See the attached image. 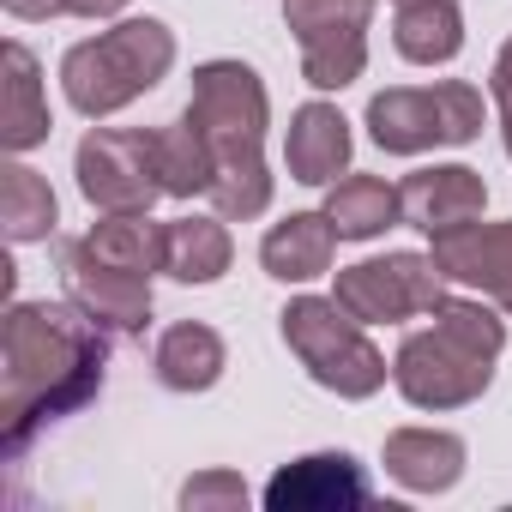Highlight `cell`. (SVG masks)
<instances>
[{
	"mask_svg": "<svg viewBox=\"0 0 512 512\" xmlns=\"http://www.w3.org/2000/svg\"><path fill=\"white\" fill-rule=\"evenodd\" d=\"M103 326L73 302H13L0 326V446L19 458L49 422L103 392Z\"/></svg>",
	"mask_w": 512,
	"mask_h": 512,
	"instance_id": "cell-1",
	"label": "cell"
},
{
	"mask_svg": "<svg viewBox=\"0 0 512 512\" xmlns=\"http://www.w3.org/2000/svg\"><path fill=\"white\" fill-rule=\"evenodd\" d=\"M187 121L205 133L217 181H211V211L223 223H247L272 205V169H266V127H272V97L247 61H205L193 73Z\"/></svg>",
	"mask_w": 512,
	"mask_h": 512,
	"instance_id": "cell-2",
	"label": "cell"
},
{
	"mask_svg": "<svg viewBox=\"0 0 512 512\" xmlns=\"http://www.w3.org/2000/svg\"><path fill=\"white\" fill-rule=\"evenodd\" d=\"M506 350V320L470 296H446L434 308V326L410 332L392 356V386L416 410H464L488 392L494 362Z\"/></svg>",
	"mask_w": 512,
	"mask_h": 512,
	"instance_id": "cell-3",
	"label": "cell"
},
{
	"mask_svg": "<svg viewBox=\"0 0 512 512\" xmlns=\"http://www.w3.org/2000/svg\"><path fill=\"white\" fill-rule=\"evenodd\" d=\"M175 67V31L163 19H121L85 43L67 49L61 61V91L85 121L121 115L145 91H157Z\"/></svg>",
	"mask_w": 512,
	"mask_h": 512,
	"instance_id": "cell-4",
	"label": "cell"
},
{
	"mask_svg": "<svg viewBox=\"0 0 512 512\" xmlns=\"http://www.w3.org/2000/svg\"><path fill=\"white\" fill-rule=\"evenodd\" d=\"M278 326H284V344L296 350V362L308 368V380L350 398V404L374 398L392 374L386 356L374 350V338L362 332V320L338 296H296L278 314Z\"/></svg>",
	"mask_w": 512,
	"mask_h": 512,
	"instance_id": "cell-5",
	"label": "cell"
},
{
	"mask_svg": "<svg viewBox=\"0 0 512 512\" xmlns=\"http://www.w3.org/2000/svg\"><path fill=\"white\" fill-rule=\"evenodd\" d=\"M482 91L464 79L440 85H398L368 103V139L392 157H422L440 145H470L482 133Z\"/></svg>",
	"mask_w": 512,
	"mask_h": 512,
	"instance_id": "cell-6",
	"label": "cell"
},
{
	"mask_svg": "<svg viewBox=\"0 0 512 512\" xmlns=\"http://www.w3.org/2000/svg\"><path fill=\"white\" fill-rule=\"evenodd\" d=\"M380 0H284V25L302 49L314 91H344L368 73V19Z\"/></svg>",
	"mask_w": 512,
	"mask_h": 512,
	"instance_id": "cell-7",
	"label": "cell"
},
{
	"mask_svg": "<svg viewBox=\"0 0 512 512\" xmlns=\"http://www.w3.org/2000/svg\"><path fill=\"white\" fill-rule=\"evenodd\" d=\"M332 296L362 326H392L410 314H434L446 302V272L434 266V253H380V260L344 266Z\"/></svg>",
	"mask_w": 512,
	"mask_h": 512,
	"instance_id": "cell-8",
	"label": "cell"
},
{
	"mask_svg": "<svg viewBox=\"0 0 512 512\" xmlns=\"http://www.w3.org/2000/svg\"><path fill=\"white\" fill-rule=\"evenodd\" d=\"M79 193L97 211H151L163 199L157 175V133H127V127H91L73 157Z\"/></svg>",
	"mask_w": 512,
	"mask_h": 512,
	"instance_id": "cell-9",
	"label": "cell"
},
{
	"mask_svg": "<svg viewBox=\"0 0 512 512\" xmlns=\"http://www.w3.org/2000/svg\"><path fill=\"white\" fill-rule=\"evenodd\" d=\"M67 302L109 338H139L151 326V278L103 266L79 247H67Z\"/></svg>",
	"mask_w": 512,
	"mask_h": 512,
	"instance_id": "cell-10",
	"label": "cell"
},
{
	"mask_svg": "<svg viewBox=\"0 0 512 512\" xmlns=\"http://www.w3.org/2000/svg\"><path fill=\"white\" fill-rule=\"evenodd\" d=\"M434 266L446 272V284L482 290L506 320H512V217L506 223H464L434 235Z\"/></svg>",
	"mask_w": 512,
	"mask_h": 512,
	"instance_id": "cell-11",
	"label": "cell"
},
{
	"mask_svg": "<svg viewBox=\"0 0 512 512\" xmlns=\"http://www.w3.org/2000/svg\"><path fill=\"white\" fill-rule=\"evenodd\" d=\"M368 500H374V482L350 452H308L266 482L272 512H344V506H368Z\"/></svg>",
	"mask_w": 512,
	"mask_h": 512,
	"instance_id": "cell-12",
	"label": "cell"
},
{
	"mask_svg": "<svg viewBox=\"0 0 512 512\" xmlns=\"http://www.w3.org/2000/svg\"><path fill=\"white\" fill-rule=\"evenodd\" d=\"M398 199H404V223L422 229V235H446V229H464L482 217L488 205V181L464 163H428L416 175L398 181Z\"/></svg>",
	"mask_w": 512,
	"mask_h": 512,
	"instance_id": "cell-13",
	"label": "cell"
},
{
	"mask_svg": "<svg viewBox=\"0 0 512 512\" xmlns=\"http://www.w3.org/2000/svg\"><path fill=\"white\" fill-rule=\"evenodd\" d=\"M350 121L338 115V103H302L290 115V133H284V163H290V181L302 187H332L344 169H350Z\"/></svg>",
	"mask_w": 512,
	"mask_h": 512,
	"instance_id": "cell-14",
	"label": "cell"
},
{
	"mask_svg": "<svg viewBox=\"0 0 512 512\" xmlns=\"http://www.w3.org/2000/svg\"><path fill=\"white\" fill-rule=\"evenodd\" d=\"M470 446L446 428H392L386 434V476L410 494H446L464 476Z\"/></svg>",
	"mask_w": 512,
	"mask_h": 512,
	"instance_id": "cell-15",
	"label": "cell"
},
{
	"mask_svg": "<svg viewBox=\"0 0 512 512\" xmlns=\"http://www.w3.org/2000/svg\"><path fill=\"white\" fill-rule=\"evenodd\" d=\"M332 247H338V229H332L326 211H290L284 223L266 229L260 266L278 284H314V278L332 272Z\"/></svg>",
	"mask_w": 512,
	"mask_h": 512,
	"instance_id": "cell-16",
	"label": "cell"
},
{
	"mask_svg": "<svg viewBox=\"0 0 512 512\" xmlns=\"http://www.w3.org/2000/svg\"><path fill=\"white\" fill-rule=\"evenodd\" d=\"M0 61H7V103H0V145H7L13 157L19 151H37L49 139V103H43V67L25 43H7L0 49Z\"/></svg>",
	"mask_w": 512,
	"mask_h": 512,
	"instance_id": "cell-17",
	"label": "cell"
},
{
	"mask_svg": "<svg viewBox=\"0 0 512 512\" xmlns=\"http://www.w3.org/2000/svg\"><path fill=\"white\" fill-rule=\"evenodd\" d=\"M151 368H157V380H163L169 392H211V386L223 380V368H229V350H223V338H217L211 326L181 320V326H169V332L157 338Z\"/></svg>",
	"mask_w": 512,
	"mask_h": 512,
	"instance_id": "cell-18",
	"label": "cell"
},
{
	"mask_svg": "<svg viewBox=\"0 0 512 512\" xmlns=\"http://www.w3.org/2000/svg\"><path fill=\"white\" fill-rule=\"evenodd\" d=\"M73 247L121 272H163V223H151V211H103V223H91Z\"/></svg>",
	"mask_w": 512,
	"mask_h": 512,
	"instance_id": "cell-19",
	"label": "cell"
},
{
	"mask_svg": "<svg viewBox=\"0 0 512 512\" xmlns=\"http://www.w3.org/2000/svg\"><path fill=\"white\" fill-rule=\"evenodd\" d=\"M235 260L223 217H175L163 223V272L175 284H217Z\"/></svg>",
	"mask_w": 512,
	"mask_h": 512,
	"instance_id": "cell-20",
	"label": "cell"
},
{
	"mask_svg": "<svg viewBox=\"0 0 512 512\" xmlns=\"http://www.w3.org/2000/svg\"><path fill=\"white\" fill-rule=\"evenodd\" d=\"M338 229V241H374L386 235L392 223H404V199L398 187H386L380 175H338L326 187V205H320Z\"/></svg>",
	"mask_w": 512,
	"mask_h": 512,
	"instance_id": "cell-21",
	"label": "cell"
},
{
	"mask_svg": "<svg viewBox=\"0 0 512 512\" xmlns=\"http://www.w3.org/2000/svg\"><path fill=\"white\" fill-rule=\"evenodd\" d=\"M392 43L410 67H446L464 49V13L458 0H404L392 19Z\"/></svg>",
	"mask_w": 512,
	"mask_h": 512,
	"instance_id": "cell-22",
	"label": "cell"
},
{
	"mask_svg": "<svg viewBox=\"0 0 512 512\" xmlns=\"http://www.w3.org/2000/svg\"><path fill=\"white\" fill-rule=\"evenodd\" d=\"M0 223H7V241H49L55 223H61V205H55V187L31 169V163H7L0 169Z\"/></svg>",
	"mask_w": 512,
	"mask_h": 512,
	"instance_id": "cell-23",
	"label": "cell"
},
{
	"mask_svg": "<svg viewBox=\"0 0 512 512\" xmlns=\"http://www.w3.org/2000/svg\"><path fill=\"white\" fill-rule=\"evenodd\" d=\"M157 175H163V193H169V199H199V193H211V181H217L211 145H205V133L187 121V109H181L169 127H157Z\"/></svg>",
	"mask_w": 512,
	"mask_h": 512,
	"instance_id": "cell-24",
	"label": "cell"
},
{
	"mask_svg": "<svg viewBox=\"0 0 512 512\" xmlns=\"http://www.w3.org/2000/svg\"><path fill=\"white\" fill-rule=\"evenodd\" d=\"M247 506V482L235 470H199L181 482V512H235Z\"/></svg>",
	"mask_w": 512,
	"mask_h": 512,
	"instance_id": "cell-25",
	"label": "cell"
},
{
	"mask_svg": "<svg viewBox=\"0 0 512 512\" xmlns=\"http://www.w3.org/2000/svg\"><path fill=\"white\" fill-rule=\"evenodd\" d=\"M488 97H494V115H500V139H506V157H512V37H506V49L494 55V73H488Z\"/></svg>",
	"mask_w": 512,
	"mask_h": 512,
	"instance_id": "cell-26",
	"label": "cell"
},
{
	"mask_svg": "<svg viewBox=\"0 0 512 512\" xmlns=\"http://www.w3.org/2000/svg\"><path fill=\"white\" fill-rule=\"evenodd\" d=\"M13 19H61L67 13V0H0Z\"/></svg>",
	"mask_w": 512,
	"mask_h": 512,
	"instance_id": "cell-27",
	"label": "cell"
},
{
	"mask_svg": "<svg viewBox=\"0 0 512 512\" xmlns=\"http://www.w3.org/2000/svg\"><path fill=\"white\" fill-rule=\"evenodd\" d=\"M67 13L73 19H115V13H127V0H67Z\"/></svg>",
	"mask_w": 512,
	"mask_h": 512,
	"instance_id": "cell-28",
	"label": "cell"
},
{
	"mask_svg": "<svg viewBox=\"0 0 512 512\" xmlns=\"http://www.w3.org/2000/svg\"><path fill=\"white\" fill-rule=\"evenodd\" d=\"M392 7H404V0H392Z\"/></svg>",
	"mask_w": 512,
	"mask_h": 512,
	"instance_id": "cell-29",
	"label": "cell"
}]
</instances>
